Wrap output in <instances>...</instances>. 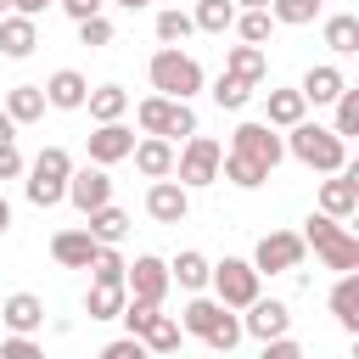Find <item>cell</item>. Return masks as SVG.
I'll use <instances>...</instances> for the list:
<instances>
[{
    "label": "cell",
    "instance_id": "obj_1",
    "mask_svg": "<svg viewBox=\"0 0 359 359\" xmlns=\"http://www.w3.org/2000/svg\"><path fill=\"white\" fill-rule=\"evenodd\" d=\"M297 236H303V247H314V258H320L325 269H337V275L359 269V236H353L342 219H331V213H309Z\"/></svg>",
    "mask_w": 359,
    "mask_h": 359
},
{
    "label": "cell",
    "instance_id": "obj_2",
    "mask_svg": "<svg viewBox=\"0 0 359 359\" xmlns=\"http://www.w3.org/2000/svg\"><path fill=\"white\" fill-rule=\"evenodd\" d=\"M280 140H286V151H292L303 168H314V174H337V168L348 163V140L331 135V123H309V118H303V123H292Z\"/></svg>",
    "mask_w": 359,
    "mask_h": 359
},
{
    "label": "cell",
    "instance_id": "obj_3",
    "mask_svg": "<svg viewBox=\"0 0 359 359\" xmlns=\"http://www.w3.org/2000/svg\"><path fill=\"white\" fill-rule=\"evenodd\" d=\"M146 79H151V90H157V95H174V101H191V95L208 84V79H202V62H196L191 50H180V45L151 50Z\"/></svg>",
    "mask_w": 359,
    "mask_h": 359
},
{
    "label": "cell",
    "instance_id": "obj_4",
    "mask_svg": "<svg viewBox=\"0 0 359 359\" xmlns=\"http://www.w3.org/2000/svg\"><path fill=\"white\" fill-rule=\"evenodd\" d=\"M67 174H73L67 146H45V151L22 168V191H28V202H34V208H56V202H67Z\"/></svg>",
    "mask_w": 359,
    "mask_h": 359
},
{
    "label": "cell",
    "instance_id": "obj_5",
    "mask_svg": "<svg viewBox=\"0 0 359 359\" xmlns=\"http://www.w3.org/2000/svg\"><path fill=\"white\" fill-rule=\"evenodd\" d=\"M135 123H140V135H163V140H185V135H196V107L191 101H174V95H146L140 107H135Z\"/></svg>",
    "mask_w": 359,
    "mask_h": 359
},
{
    "label": "cell",
    "instance_id": "obj_6",
    "mask_svg": "<svg viewBox=\"0 0 359 359\" xmlns=\"http://www.w3.org/2000/svg\"><path fill=\"white\" fill-rule=\"evenodd\" d=\"M219 157H224V146L196 129V135H185V146L174 151V180H180L185 191H202V185L219 180Z\"/></svg>",
    "mask_w": 359,
    "mask_h": 359
},
{
    "label": "cell",
    "instance_id": "obj_7",
    "mask_svg": "<svg viewBox=\"0 0 359 359\" xmlns=\"http://www.w3.org/2000/svg\"><path fill=\"white\" fill-rule=\"evenodd\" d=\"M208 286H213V297H219L224 309H247V303L264 292V275H258L247 258H219L213 275H208Z\"/></svg>",
    "mask_w": 359,
    "mask_h": 359
},
{
    "label": "cell",
    "instance_id": "obj_8",
    "mask_svg": "<svg viewBox=\"0 0 359 359\" xmlns=\"http://www.w3.org/2000/svg\"><path fill=\"white\" fill-rule=\"evenodd\" d=\"M230 151H236V157H252L258 168H269V174H275V168H280V157H286V140H280V135H275L264 118H258V123L247 118V123H236Z\"/></svg>",
    "mask_w": 359,
    "mask_h": 359
},
{
    "label": "cell",
    "instance_id": "obj_9",
    "mask_svg": "<svg viewBox=\"0 0 359 359\" xmlns=\"http://www.w3.org/2000/svg\"><path fill=\"white\" fill-rule=\"evenodd\" d=\"M303 252H309V247H303V236H297V230H269V236L252 247V258H247V264H252L258 275H292V269L303 264Z\"/></svg>",
    "mask_w": 359,
    "mask_h": 359
},
{
    "label": "cell",
    "instance_id": "obj_10",
    "mask_svg": "<svg viewBox=\"0 0 359 359\" xmlns=\"http://www.w3.org/2000/svg\"><path fill=\"white\" fill-rule=\"evenodd\" d=\"M123 292L135 303H157L163 309V297H168V264L157 252H135V264H123Z\"/></svg>",
    "mask_w": 359,
    "mask_h": 359
},
{
    "label": "cell",
    "instance_id": "obj_11",
    "mask_svg": "<svg viewBox=\"0 0 359 359\" xmlns=\"http://www.w3.org/2000/svg\"><path fill=\"white\" fill-rule=\"evenodd\" d=\"M292 331V309L280 303V297H252L247 303V314H241V337H258V342H269V337H286Z\"/></svg>",
    "mask_w": 359,
    "mask_h": 359
},
{
    "label": "cell",
    "instance_id": "obj_12",
    "mask_svg": "<svg viewBox=\"0 0 359 359\" xmlns=\"http://www.w3.org/2000/svg\"><path fill=\"white\" fill-rule=\"evenodd\" d=\"M135 151V129L129 123H95V135H84V157L95 163V168H112V163H123Z\"/></svg>",
    "mask_w": 359,
    "mask_h": 359
},
{
    "label": "cell",
    "instance_id": "obj_13",
    "mask_svg": "<svg viewBox=\"0 0 359 359\" xmlns=\"http://www.w3.org/2000/svg\"><path fill=\"white\" fill-rule=\"evenodd\" d=\"M67 202H73L79 213L107 208V202H112V174H107V168H95V163L73 168V174H67Z\"/></svg>",
    "mask_w": 359,
    "mask_h": 359
},
{
    "label": "cell",
    "instance_id": "obj_14",
    "mask_svg": "<svg viewBox=\"0 0 359 359\" xmlns=\"http://www.w3.org/2000/svg\"><path fill=\"white\" fill-rule=\"evenodd\" d=\"M320 213H331V219H353V213H359V168H353V163H342V168L320 185Z\"/></svg>",
    "mask_w": 359,
    "mask_h": 359
},
{
    "label": "cell",
    "instance_id": "obj_15",
    "mask_svg": "<svg viewBox=\"0 0 359 359\" xmlns=\"http://www.w3.org/2000/svg\"><path fill=\"white\" fill-rule=\"evenodd\" d=\"M146 213L157 219V224H185V213H191V191L168 174V180H151L146 185Z\"/></svg>",
    "mask_w": 359,
    "mask_h": 359
},
{
    "label": "cell",
    "instance_id": "obj_16",
    "mask_svg": "<svg viewBox=\"0 0 359 359\" xmlns=\"http://www.w3.org/2000/svg\"><path fill=\"white\" fill-rule=\"evenodd\" d=\"M45 107H56V112H84V95H90V79L79 73V67H56L45 84Z\"/></svg>",
    "mask_w": 359,
    "mask_h": 359
},
{
    "label": "cell",
    "instance_id": "obj_17",
    "mask_svg": "<svg viewBox=\"0 0 359 359\" xmlns=\"http://www.w3.org/2000/svg\"><path fill=\"white\" fill-rule=\"evenodd\" d=\"M0 325L17 331V337H39V331H45V297H34V292H11V297L0 303Z\"/></svg>",
    "mask_w": 359,
    "mask_h": 359
},
{
    "label": "cell",
    "instance_id": "obj_18",
    "mask_svg": "<svg viewBox=\"0 0 359 359\" xmlns=\"http://www.w3.org/2000/svg\"><path fill=\"white\" fill-rule=\"evenodd\" d=\"M34 45H39V22H34V17H22V11H6V17H0V56L28 62V56H34Z\"/></svg>",
    "mask_w": 359,
    "mask_h": 359
},
{
    "label": "cell",
    "instance_id": "obj_19",
    "mask_svg": "<svg viewBox=\"0 0 359 359\" xmlns=\"http://www.w3.org/2000/svg\"><path fill=\"white\" fill-rule=\"evenodd\" d=\"M342 84H348V79H342V67H337V62H314V67L303 73L297 95H303L309 107H331V101L342 95Z\"/></svg>",
    "mask_w": 359,
    "mask_h": 359
},
{
    "label": "cell",
    "instance_id": "obj_20",
    "mask_svg": "<svg viewBox=\"0 0 359 359\" xmlns=\"http://www.w3.org/2000/svg\"><path fill=\"white\" fill-rule=\"evenodd\" d=\"M135 168L146 174V180H168L174 174V140H163V135H135Z\"/></svg>",
    "mask_w": 359,
    "mask_h": 359
},
{
    "label": "cell",
    "instance_id": "obj_21",
    "mask_svg": "<svg viewBox=\"0 0 359 359\" xmlns=\"http://www.w3.org/2000/svg\"><path fill=\"white\" fill-rule=\"evenodd\" d=\"M303 118H309V101L297 95V84H280V90L264 95V123H269V129H292V123H303Z\"/></svg>",
    "mask_w": 359,
    "mask_h": 359
},
{
    "label": "cell",
    "instance_id": "obj_22",
    "mask_svg": "<svg viewBox=\"0 0 359 359\" xmlns=\"http://www.w3.org/2000/svg\"><path fill=\"white\" fill-rule=\"evenodd\" d=\"M95 247H101V241H95L84 224H79V230H56V236H50V258H56L62 269H84V264L95 258Z\"/></svg>",
    "mask_w": 359,
    "mask_h": 359
},
{
    "label": "cell",
    "instance_id": "obj_23",
    "mask_svg": "<svg viewBox=\"0 0 359 359\" xmlns=\"http://www.w3.org/2000/svg\"><path fill=\"white\" fill-rule=\"evenodd\" d=\"M0 112H6L17 129H22V123H39V118H45V90H39V84H11V90L0 95Z\"/></svg>",
    "mask_w": 359,
    "mask_h": 359
},
{
    "label": "cell",
    "instance_id": "obj_24",
    "mask_svg": "<svg viewBox=\"0 0 359 359\" xmlns=\"http://www.w3.org/2000/svg\"><path fill=\"white\" fill-rule=\"evenodd\" d=\"M331 320H337L348 337L359 331V269L337 275V286H331Z\"/></svg>",
    "mask_w": 359,
    "mask_h": 359
},
{
    "label": "cell",
    "instance_id": "obj_25",
    "mask_svg": "<svg viewBox=\"0 0 359 359\" xmlns=\"http://www.w3.org/2000/svg\"><path fill=\"white\" fill-rule=\"evenodd\" d=\"M84 107H90L95 123H123V112H129V90H123V84H90Z\"/></svg>",
    "mask_w": 359,
    "mask_h": 359
},
{
    "label": "cell",
    "instance_id": "obj_26",
    "mask_svg": "<svg viewBox=\"0 0 359 359\" xmlns=\"http://www.w3.org/2000/svg\"><path fill=\"white\" fill-rule=\"evenodd\" d=\"M219 314H224V303H219V297H208V292H191V303H185L174 320H180V331H185V337H208Z\"/></svg>",
    "mask_w": 359,
    "mask_h": 359
},
{
    "label": "cell",
    "instance_id": "obj_27",
    "mask_svg": "<svg viewBox=\"0 0 359 359\" xmlns=\"http://www.w3.org/2000/svg\"><path fill=\"white\" fill-rule=\"evenodd\" d=\"M224 73H236L247 84H264V73H269L264 45H224Z\"/></svg>",
    "mask_w": 359,
    "mask_h": 359
},
{
    "label": "cell",
    "instance_id": "obj_28",
    "mask_svg": "<svg viewBox=\"0 0 359 359\" xmlns=\"http://www.w3.org/2000/svg\"><path fill=\"white\" fill-rule=\"evenodd\" d=\"M84 230L101 241V247H118L123 236H129V213L118 208V202H107V208H95V213H84Z\"/></svg>",
    "mask_w": 359,
    "mask_h": 359
},
{
    "label": "cell",
    "instance_id": "obj_29",
    "mask_svg": "<svg viewBox=\"0 0 359 359\" xmlns=\"http://www.w3.org/2000/svg\"><path fill=\"white\" fill-rule=\"evenodd\" d=\"M208 275H213V264H208L196 247H185V252L168 264V286H185V292H208Z\"/></svg>",
    "mask_w": 359,
    "mask_h": 359
},
{
    "label": "cell",
    "instance_id": "obj_30",
    "mask_svg": "<svg viewBox=\"0 0 359 359\" xmlns=\"http://www.w3.org/2000/svg\"><path fill=\"white\" fill-rule=\"evenodd\" d=\"M123 303H129L123 280H90V292H84V314L90 320H118Z\"/></svg>",
    "mask_w": 359,
    "mask_h": 359
},
{
    "label": "cell",
    "instance_id": "obj_31",
    "mask_svg": "<svg viewBox=\"0 0 359 359\" xmlns=\"http://www.w3.org/2000/svg\"><path fill=\"white\" fill-rule=\"evenodd\" d=\"M320 39H325V50H331V56H353V50H359V17H353V11L325 17Z\"/></svg>",
    "mask_w": 359,
    "mask_h": 359
},
{
    "label": "cell",
    "instance_id": "obj_32",
    "mask_svg": "<svg viewBox=\"0 0 359 359\" xmlns=\"http://www.w3.org/2000/svg\"><path fill=\"white\" fill-rule=\"evenodd\" d=\"M180 337H185V331H180V320H174V314H163V309H157V314H151V325L140 331V342L151 348V359H163V353H180Z\"/></svg>",
    "mask_w": 359,
    "mask_h": 359
},
{
    "label": "cell",
    "instance_id": "obj_33",
    "mask_svg": "<svg viewBox=\"0 0 359 359\" xmlns=\"http://www.w3.org/2000/svg\"><path fill=\"white\" fill-rule=\"evenodd\" d=\"M219 180H230L236 191H258V185L269 180V168H258L252 157H236V151H224V157H219Z\"/></svg>",
    "mask_w": 359,
    "mask_h": 359
},
{
    "label": "cell",
    "instance_id": "obj_34",
    "mask_svg": "<svg viewBox=\"0 0 359 359\" xmlns=\"http://www.w3.org/2000/svg\"><path fill=\"white\" fill-rule=\"evenodd\" d=\"M252 90H258V84H247V79H236V73H219V79H213V107H219V112H241V107L252 101Z\"/></svg>",
    "mask_w": 359,
    "mask_h": 359
},
{
    "label": "cell",
    "instance_id": "obj_35",
    "mask_svg": "<svg viewBox=\"0 0 359 359\" xmlns=\"http://www.w3.org/2000/svg\"><path fill=\"white\" fill-rule=\"evenodd\" d=\"M191 22H196L202 34H230V22H236V0H196Z\"/></svg>",
    "mask_w": 359,
    "mask_h": 359
},
{
    "label": "cell",
    "instance_id": "obj_36",
    "mask_svg": "<svg viewBox=\"0 0 359 359\" xmlns=\"http://www.w3.org/2000/svg\"><path fill=\"white\" fill-rule=\"evenodd\" d=\"M157 45H185L191 34H196V22H191V11H180V6H168V11H157Z\"/></svg>",
    "mask_w": 359,
    "mask_h": 359
},
{
    "label": "cell",
    "instance_id": "obj_37",
    "mask_svg": "<svg viewBox=\"0 0 359 359\" xmlns=\"http://www.w3.org/2000/svg\"><path fill=\"white\" fill-rule=\"evenodd\" d=\"M230 28L241 34V45H264V39L275 34V17H269V6H252V11H236Z\"/></svg>",
    "mask_w": 359,
    "mask_h": 359
},
{
    "label": "cell",
    "instance_id": "obj_38",
    "mask_svg": "<svg viewBox=\"0 0 359 359\" xmlns=\"http://www.w3.org/2000/svg\"><path fill=\"white\" fill-rule=\"evenodd\" d=\"M331 107H337V118H331V135L353 140V135H359V90H353V84H342V95H337Z\"/></svg>",
    "mask_w": 359,
    "mask_h": 359
},
{
    "label": "cell",
    "instance_id": "obj_39",
    "mask_svg": "<svg viewBox=\"0 0 359 359\" xmlns=\"http://www.w3.org/2000/svg\"><path fill=\"white\" fill-rule=\"evenodd\" d=\"M269 17H275V28H309L320 17V6L314 0H269Z\"/></svg>",
    "mask_w": 359,
    "mask_h": 359
},
{
    "label": "cell",
    "instance_id": "obj_40",
    "mask_svg": "<svg viewBox=\"0 0 359 359\" xmlns=\"http://www.w3.org/2000/svg\"><path fill=\"white\" fill-rule=\"evenodd\" d=\"M202 342H208V348H213V353H230V348H236V342H241V314H236V309H224V314H219V320H213V331H208V337H202Z\"/></svg>",
    "mask_w": 359,
    "mask_h": 359
},
{
    "label": "cell",
    "instance_id": "obj_41",
    "mask_svg": "<svg viewBox=\"0 0 359 359\" xmlns=\"http://www.w3.org/2000/svg\"><path fill=\"white\" fill-rule=\"evenodd\" d=\"M123 264H129V258H123L118 247H95V258H90L84 269H90V280H123Z\"/></svg>",
    "mask_w": 359,
    "mask_h": 359
},
{
    "label": "cell",
    "instance_id": "obj_42",
    "mask_svg": "<svg viewBox=\"0 0 359 359\" xmlns=\"http://www.w3.org/2000/svg\"><path fill=\"white\" fill-rule=\"evenodd\" d=\"M112 39H118V28L107 22V11H101V17H84V22H79V45H90V50H101V45H112Z\"/></svg>",
    "mask_w": 359,
    "mask_h": 359
},
{
    "label": "cell",
    "instance_id": "obj_43",
    "mask_svg": "<svg viewBox=\"0 0 359 359\" xmlns=\"http://www.w3.org/2000/svg\"><path fill=\"white\" fill-rule=\"evenodd\" d=\"M151 314H157V303H135V297H129V303L118 309V320H123V337H140V331L151 325Z\"/></svg>",
    "mask_w": 359,
    "mask_h": 359
},
{
    "label": "cell",
    "instance_id": "obj_44",
    "mask_svg": "<svg viewBox=\"0 0 359 359\" xmlns=\"http://www.w3.org/2000/svg\"><path fill=\"white\" fill-rule=\"evenodd\" d=\"M0 359H45V348H39L34 337H17V331H11V337L0 342Z\"/></svg>",
    "mask_w": 359,
    "mask_h": 359
},
{
    "label": "cell",
    "instance_id": "obj_45",
    "mask_svg": "<svg viewBox=\"0 0 359 359\" xmlns=\"http://www.w3.org/2000/svg\"><path fill=\"white\" fill-rule=\"evenodd\" d=\"M101 359H151V348H146L140 337H118V342L101 348Z\"/></svg>",
    "mask_w": 359,
    "mask_h": 359
},
{
    "label": "cell",
    "instance_id": "obj_46",
    "mask_svg": "<svg viewBox=\"0 0 359 359\" xmlns=\"http://www.w3.org/2000/svg\"><path fill=\"white\" fill-rule=\"evenodd\" d=\"M258 359H303V348H297L292 331H286V337H269V342L258 348Z\"/></svg>",
    "mask_w": 359,
    "mask_h": 359
},
{
    "label": "cell",
    "instance_id": "obj_47",
    "mask_svg": "<svg viewBox=\"0 0 359 359\" xmlns=\"http://www.w3.org/2000/svg\"><path fill=\"white\" fill-rule=\"evenodd\" d=\"M22 168H28V163H22L17 140H11V146H0V180H22Z\"/></svg>",
    "mask_w": 359,
    "mask_h": 359
},
{
    "label": "cell",
    "instance_id": "obj_48",
    "mask_svg": "<svg viewBox=\"0 0 359 359\" xmlns=\"http://www.w3.org/2000/svg\"><path fill=\"white\" fill-rule=\"evenodd\" d=\"M56 6H62L73 22H84V17H101V6H107V0H56Z\"/></svg>",
    "mask_w": 359,
    "mask_h": 359
},
{
    "label": "cell",
    "instance_id": "obj_49",
    "mask_svg": "<svg viewBox=\"0 0 359 359\" xmlns=\"http://www.w3.org/2000/svg\"><path fill=\"white\" fill-rule=\"evenodd\" d=\"M50 6H56V0H17V11L34 17V22H39V11H50Z\"/></svg>",
    "mask_w": 359,
    "mask_h": 359
},
{
    "label": "cell",
    "instance_id": "obj_50",
    "mask_svg": "<svg viewBox=\"0 0 359 359\" xmlns=\"http://www.w3.org/2000/svg\"><path fill=\"white\" fill-rule=\"evenodd\" d=\"M11 140H17V123H11L6 112H0V146H11Z\"/></svg>",
    "mask_w": 359,
    "mask_h": 359
},
{
    "label": "cell",
    "instance_id": "obj_51",
    "mask_svg": "<svg viewBox=\"0 0 359 359\" xmlns=\"http://www.w3.org/2000/svg\"><path fill=\"white\" fill-rule=\"evenodd\" d=\"M11 230V202H6V191H0V236Z\"/></svg>",
    "mask_w": 359,
    "mask_h": 359
},
{
    "label": "cell",
    "instance_id": "obj_52",
    "mask_svg": "<svg viewBox=\"0 0 359 359\" xmlns=\"http://www.w3.org/2000/svg\"><path fill=\"white\" fill-rule=\"evenodd\" d=\"M118 6H123V11H140V6H151V0H118Z\"/></svg>",
    "mask_w": 359,
    "mask_h": 359
},
{
    "label": "cell",
    "instance_id": "obj_53",
    "mask_svg": "<svg viewBox=\"0 0 359 359\" xmlns=\"http://www.w3.org/2000/svg\"><path fill=\"white\" fill-rule=\"evenodd\" d=\"M252 6H269V0H236V11H252Z\"/></svg>",
    "mask_w": 359,
    "mask_h": 359
},
{
    "label": "cell",
    "instance_id": "obj_54",
    "mask_svg": "<svg viewBox=\"0 0 359 359\" xmlns=\"http://www.w3.org/2000/svg\"><path fill=\"white\" fill-rule=\"evenodd\" d=\"M6 11H17V0H0V17H6Z\"/></svg>",
    "mask_w": 359,
    "mask_h": 359
},
{
    "label": "cell",
    "instance_id": "obj_55",
    "mask_svg": "<svg viewBox=\"0 0 359 359\" xmlns=\"http://www.w3.org/2000/svg\"><path fill=\"white\" fill-rule=\"evenodd\" d=\"M163 359H180V353H163Z\"/></svg>",
    "mask_w": 359,
    "mask_h": 359
},
{
    "label": "cell",
    "instance_id": "obj_56",
    "mask_svg": "<svg viewBox=\"0 0 359 359\" xmlns=\"http://www.w3.org/2000/svg\"><path fill=\"white\" fill-rule=\"evenodd\" d=\"M314 6H325V0H314Z\"/></svg>",
    "mask_w": 359,
    "mask_h": 359
}]
</instances>
